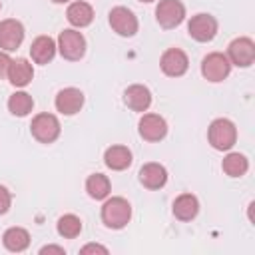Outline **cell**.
I'll use <instances>...</instances> for the list:
<instances>
[{
	"label": "cell",
	"instance_id": "52a82bcc",
	"mask_svg": "<svg viewBox=\"0 0 255 255\" xmlns=\"http://www.w3.org/2000/svg\"><path fill=\"white\" fill-rule=\"evenodd\" d=\"M227 60L239 68H249L255 62V42L247 36L235 38L227 46Z\"/></svg>",
	"mask_w": 255,
	"mask_h": 255
},
{
	"label": "cell",
	"instance_id": "8992f818",
	"mask_svg": "<svg viewBox=\"0 0 255 255\" xmlns=\"http://www.w3.org/2000/svg\"><path fill=\"white\" fill-rule=\"evenodd\" d=\"M231 72V62L221 52H211L201 60V74L209 82H223Z\"/></svg>",
	"mask_w": 255,
	"mask_h": 255
},
{
	"label": "cell",
	"instance_id": "8fae6325",
	"mask_svg": "<svg viewBox=\"0 0 255 255\" xmlns=\"http://www.w3.org/2000/svg\"><path fill=\"white\" fill-rule=\"evenodd\" d=\"M24 42V26L22 22L8 18L0 22V50L4 52H14L20 48Z\"/></svg>",
	"mask_w": 255,
	"mask_h": 255
},
{
	"label": "cell",
	"instance_id": "277c9868",
	"mask_svg": "<svg viewBox=\"0 0 255 255\" xmlns=\"http://www.w3.org/2000/svg\"><path fill=\"white\" fill-rule=\"evenodd\" d=\"M30 131L40 143H52L60 135V122L52 114H38L30 124Z\"/></svg>",
	"mask_w": 255,
	"mask_h": 255
},
{
	"label": "cell",
	"instance_id": "9a60e30c",
	"mask_svg": "<svg viewBox=\"0 0 255 255\" xmlns=\"http://www.w3.org/2000/svg\"><path fill=\"white\" fill-rule=\"evenodd\" d=\"M6 78H8L10 84L16 86V88H24V86H28V84L32 82V78H34L32 64H30L26 58H16V60H12L10 66H8V74H6Z\"/></svg>",
	"mask_w": 255,
	"mask_h": 255
},
{
	"label": "cell",
	"instance_id": "4fadbf2b",
	"mask_svg": "<svg viewBox=\"0 0 255 255\" xmlns=\"http://www.w3.org/2000/svg\"><path fill=\"white\" fill-rule=\"evenodd\" d=\"M84 106V94L78 88H64L56 96V110L64 116H74Z\"/></svg>",
	"mask_w": 255,
	"mask_h": 255
},
{
	"label": "cell",
	"instance_id": "ffe728a7",
	"mask_svg": "<svg viewBox=\"0 0 255 255\" xmlns=\"http://www.w3.org/2000/svg\"><path fill=\"white\" fill-rule=\"evenodd\" d=\"M199 213V201L191 193H181L173 201V215L179 221H191Z\"/></svg>",
	"mask_w": 255,
	"mask_h": 255
},
{
	"label": "cell",
	"instance_id": "4dcf8cb0",
	"mask_svg": "<svg viewBox=\"0 0 255 255\" xmlns=\"http://www.w3.org/2000/svg\"><path fill=\"white\" fill-rule=\"evenodd\" d=\"M137 2H145L147 4V2H153V0H137Z\"/></svg>",
	"mask_w": 255,
	"mask_h": 255
},
{
	"label": "cell",
	"instance_id": "f546056e",
	"mask_svg": "<svg viewBox=\"0 0 255 255\" xmlns=\"http://www.w3.org/2000/svg\"><path fill=\"white\" fill-rule=\"evenodd\" d=\"M54 4H66V2H70V0H52Z\"/></svg>",
	"mask_w": 255,
	"mask_h": 255
},
{
	"label": "cell",
	"instance_id": "1f68e13d",
	"mask_svg": "<svg viewBox=\"0 0 255 255\" xmlns=\"http://www.w3.org/2000/svg\"><path fill=\"white\" fill-rule=\"evenodd\" d=\"M0 8H2V4H0Z\"/></svg>",
	"mask_w": 255,
	"mask_h": 255
},
{
	"label": "cell",
	"instance_id": "d6986e66",
	"mask_svg": "<svg viewBox=\"0 0 255 255\" xmlns=\"http://www.w3.org/2000/svg\"><path fill=\"white\" fill-rule=\"evenodd\" d=\"M104 161L114 171H124L131 165V151L126 145H112L104 153Z\"/></svg>",
	"mask_w": 255,
	"mask_h": 255
},
{
	"label": "cell",
	"instance_id": "e0dca14e",
	"mask_svg": "<svg viewBox=\"0 0 255 255\" xmlns=\"http://www.w3.org/2000/svg\"><path fill=\"white\" fill-rule=\"evenodd\" d=\"M56 42L50 36H38L30 46V56L36 64H48L56 56Z\"/></svg>",
	"mask_w": 255,
	"mask_h": 255
},
{
	"label": "cell",
	"instance_id": "5b68a950",
	"mask_svg": "<svg viewBox=\"0 0 255 255\" xmlns=\"http://www.w3.org/2000/svg\"><path fill=\"white\" fill-rule=\"evenodd\" d=\"M183 18H185V6L179 0H159V4L155 6V20L165 30L179 26Z\"/></svg>",
	"mask_w": 255,
	"mask_h": 255
},
{
	"label": "cell",
	"instance_id": "484cf974",
	"mask_svg": "<svg viewBox=\"0 0 255 255\" xmlns=\"http://www.w3.org/2000/svg\"><path fill=\"white\" fill-rule=\"evenodd\" d=\"M10 203H12L10 191H8L4 185H0V215H4V213L10 209Z\"/></svg>",
	"mask_w": 255,
	"mask_h": 255
},
{
	"label": "cell",
	"instance_id": "7a4b0ae2",
	"mask_svg": "<svg viewBox=\"0 0 255 255\" xmlns=\"http://www.w3.org/2000/svg\"><path fill=\"white\" fill-rule=\"evenodd\" d=\"M131 219V205L124 197H110L102 205V221L110 229H122Z\"/></svg>",
	"mask_w": 255,
	"mask_h": 255
},
{
	"label": "cell",
	"instance_id": "2e32d148",
	"mask_svg": "<svg viewBox=\"0 0 255 255\" xmlns=\"http://www.w3.org/2000/svg\"><path fill=\"white\" fill-rule=\"evenodd\" d=\"M124 102L133 112H145L151 106V92L141 84H133L124 92Z\"/></svg>",
	"mask_w": 255,
	"mask_h": 255
},
{
	"label": "cell",
	"instance_id": "44dd1931",
	"mask_svg": "<svg viewBox=\"0 0 255 255\" xmlns=\"http://www.w3.org/2000/svg\"><path fill=\"white\" fill-rule=\"evenodd\" d=\"M2 243L12 253H22L30 245V233L24 227H10L2 235Z\"/></svg>",
	"mask_w": 255,
	"mask_h": 255
},
{
	"label": "cell",
	"instance_id": "d4e9b609",
	"mask_svg": "<svg viewBox=\"0 0 255 255\" xmlns=\"http://www.w3.org/2000/svg\"><path fill=\"white\" fill-rule=\"evenodd\" d=\"M56 229H58V233H60L62 237L74 239V237H78L80 231H82V221H80V217L68 213V215H62V217L58 219Z\"/></svg>",
	"mask_w": 255,
	"mask_h": 255
},
{
	"label": "cell",
	"instance_id": "603a6c76",
	"mask_svg": "<svg viewBox=\"0 0 255 255\" xmlns=\"http://www.w3.org/2000/svg\"><path fill=\"white\" fill-rule=\"evenodd\" d=\"M86 191L92 199H106L110 195V179L104 173H92L86 179Z\"/></svg>",
	"mask_w": 255,
	"mask_h": 255
},
{
	"label": "cell",
	"instance_id": "ba28073f",
	"mask_svg": "<svg viewBox=\"0 0 255 255\" xmlns=\"http://www.w3.org/2000/svg\"><path fill=\"white\" fill-rule=\"evenodd\" d=\"M110 26L116 34L129 38L137 32V18L133 16V12L126 6H116L110 10Z\"/></svg>",
	"mask_w": 255,
	"mask_h": 255
},
{
	"label": "cell",
	"instance_id": "ac0fdd59",
	"mask_svg": "<svg viewBox=\"0 0 255 255\" xmlns=\"http://www.w3.org/2000/svg\"><path fill=\"white\" fill-rule=\"evenodd\" d=\"M66 18H68V22H70L72 26H76V28H86V26H90L92 20H94V8H92L88 2H82V0L72 2V4L68 6V10H66Z\"/></svg>",
	"mask_w": 255,
	"mask_h": 255
},
{
	"label": "cell",
	"instance_id": "6da1fadb",
	"mask_svg": "<svg viewBox=\"0 0 255 255\" xmlns=\"http://www.w3.org/2000/svg\"><path fill=\"white\" fill-rule=\"evenodd\" d=\"M207 139L213 145V149L219 151H227L235 145L237 141V128L231 120L227 118H217L211 122L209 129H207Z\"/></svg>",
	"mask_w": 255,
	"mask_h": 255
},
{
	"label": "cell",
	"instance_id": "9c48e42d",
	"mask_svg": "<svg viewBox=\"0 0 255 255\" xmlns=\"http://www.w3.org/2000/svg\"><path fill=\"white\" fill-rule=\"evenodd\" d=\"M187 32L195 42H211L217 34V20L211 14H195L187 24Z\"/></svg>",
	"mask_w": 255,
	"mask_h": 255
},
{
	"label": "cell",
	"instance_id": "83f0119b",
	"mask_svg": "<svg viewBox=\"0 0 255 255\" xmlns=\"http://www.w3.org/2000/svg\"><path fill=\"white\" fill-rule=\"evenodd\" d=\"M44 253H58V255H64L66 251H64V247H58V245H46V247L40 249V255H44Z\"/></svg>",
	"mask_w": 255,
	"mask_h": 255
},
{
	"label": "cell",
	"instance_id": "5bb4252c",
	"mask_svg": "<svg viewBox=\"0 0 255 255\" xmlns=\"http://www.w3.org/2000/svg\"><path fill=\"white\" fill-rule=\"evenodd\" d=\"M139 183L147 189H161L167 183V169L161 163H145L139 169Z\"/></svg>",
	"mask_w": 255,
	"mask_h": 255
},
{
	"label": "cell",
	"instance_id": "3957f363",
	"mask_svg": "<svg viewBox=\"0 0 255 255\" xmlns=\"http://www.w3.org/2000/svg\"><path fill=\"white\" fill-rule=\"evenodd\" d=\"M56 46H58L62 58H66L70 62H76L86 54V38L82 36V32H78L74 28L62 30Z\"/></svg>",
	"mask_w": 255,
	"mask_h": 255
},
{
	"label": "cell",
	"instance_id": "7c38bea8",
	"mask_svg": "<svg viewBox=\"0 0 255 255\" xmlns=\"http://www.w3.org/2000/svg\"><path fill=\"white\" fill-rule=\"evenodd\" d=\"M137 131L145 141H161L167 135V122L157 114H143Z\"/></svg>",
	"mask_w": 255,
	"mask_h": 255
},
{
	"label": "cell",
	"instance_id": "cb8c5ba5",
	"mask_svg": "<svg viewBox=\"0 0 255 255\" xmlns=\"http://www.w3.org/2000/svg\"><path fill=\"white\" fill-rule=\"evenodd\" d=\"M32 108H34V100L26 92H16V94H12L8 98V110H10L12 116L24 118V116H28L32 112Z\"/></svg>",
	"mask_w": 255,
	"mask_h": 255
},
{
	"label": "cell",
	"instance_id": "f1b7e54d",
	"mask_svg": "<svg viewBox=\"0 0 255 255\" xmlns=\"http://www.w3.org/2000/svg\"><path fill=\"white\" fill-rule=\"evenodd\" d=\"M90 251H98V253H108V249L106 247H102V245H94V243H90V245H86V247H82V253H90Z\"/></svg>",
	"mask_w": 255,
	"mask_h": 255
},
{
	"label": "cell",
	"instance_id": "4316f807",
	"mask_svg": "<svg viewBox=\"0 0 255 255\" xmlns=\"http://www.w3.org/2000/svg\"><path fill=\"white\" fill-rule=\"evenodd\" d=\"M10 62H12V58H10V56H8V54L2 50V52H0V80H2V78H6Z\"/></svg>",
	"mask_w": 255,
	"mask_h": 255
},
{
	"label": "cell",
	"instance_id": "30bf717a",
	"mask_svg": "<svg viewBox=\"0 0 255 255\" xmlns=\"http://www.w3.org/2000/svg\"><path fill=\"white\" fill-rule=\"evenodd\" d=\"M159 68L165 76L169 78H179L187 72L189 68V60H187V54L179 48H169L161 54V60H159Z\"/></svg>",
	"mask_w": 255,
	"mask_h": 255
},
{
	"label": "cell",
	"instance_id": "7402d4cb",
	"mask_svg": "<svg viewBox=\"0 0 255 255\" xmlns=\"http://www.w3.org/2000/svg\"><path fill=\"white\" fill-rule=\"evenodd\" d=\"M221 169L229 175V177H241L247 173L249 169V161L243 153H237V151H231L223 157V163H221Z\"/></svg>",
	"mask_w": 255,
	"mask_h": 255
}]
</instances>
